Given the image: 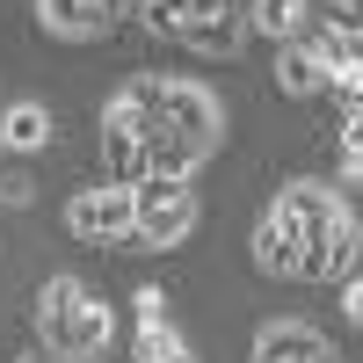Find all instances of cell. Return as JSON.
<instances>
[{
    "mask_svg": "<svg viewBox=\"0 0 363 363\" xmlns=\"http://www.w3.org/2000/svg\"><path fill=\"white\" fill-rule=\"evenodd\" d=\"M131 306H138L131 363H196V349L182 342V327H174V313H167V298H160V291H138Z\"/></svg>",
    "mask_w": 363,
    "mask_h": 363,
    "instance_id": "cell-6",
    "label": "cell"
},
{
    "mask_svg": "<svg viewBox=\"0 0 363 363\" xmlns=\"http://www.w3.org/2000/svg\"><path fill=\"white\" fill-rule=\"evenodd\" d=\"M51 145V109L44 102H8L0 109V153H44Z\"/></svg>",
    "mask_w": 363,
    "mask_h": 363,
    "instance_id": "cell-9",
    "label": "cell"
},
{
    "mask_svg": "<svg viewBox=\"0 0 363 363\" xmlns=\"http://www.w3.org/2000/svg\"><path fill=\"white\" fill-rule=\"evenodd\" d=\"M277 87H284V95H298V102H306V95H320V87H327V66H320V51H313L306 37H291V44H284Z\"/></svg>",
    "mask_w": 363,
    "mask_h": 363,
    "instance_id": "cell-12",
    "label": "cell"
},
{
    "mask_svg": "<svg viewBox=\"0 0 363 363\" xmlns=\"http://www.w3.org/2000/svg\"><path fill=\"white\" fill-rule=\"evenodd\" d=\"M66 233L80 247H131V189H116V182L73 189L66 196Z\"/></svg>",
    "mask_w": 363,
    "mask_h": 363,
    "instance_id": "cell-5",
    "label": "cell"
},
{
    "mask_svg": "<svg viewBox=\"0 0 363 363\" xmlns=\"http://www.w3.org/2000/svg\"><path fill=\"white\" fill-rule=\"evenodd\" d=\"M269 203L284 211V225L298 240L291 284H335V277L356 269V211H349L342 189H327V182H284Z\"/></svg>",
    "mask_w": 363,
    "mask_h": 363,
    "instance_id": "cell-1",
    "label": "cell"
},
{
    "mask_svg": "<svg viewBox=\"0 0 363 363\" xmlns=\"http://www.w3.org/2000/svg\"><path fill=\"white\" fill-rule=\"evenodd\" d=\"M196 233V189L189 182H160L145 174L131 182V247H182V240Z\"/></svg>",
    "mask_w": 363,
    "mask_h": 363,
    "instance_id": "cell-4",
    "label": "cell"
},
{
    "mask_svg": "<svg viewBox=\"0 0 363 363\" xmlns=\"http://www.w3.org/2000/svg\"><path fill=\"white\" fill-rule=\"evenodd\" d=\"M15 363H51V356H44V349H37V356H15Z\"/></svg>",
    "mask_w": 363,
    "mask_h": 363,
    "instance_id": "cell-14",
    "label": "cell"
},
{
    "mask_svg": "<svg viewBox=\"0 0 363 363\" xmlns=\"http://www.w3.org/2000/svg\"><path fill=\"white\" fill-rule=\"evenodd\" d=\"M37 22H44V37H58V44H95L109 29L95 15V0H37Z\"/></svg>",
    "mask_w": 363,
    "mask_h": 363,
    "instance_id": "cell-8",
    "label": "cell"
},
{
    "mask_svg": "<svg viewBox=\"0 0 363 363\" xmlns=\"http://www.w3.org/2000/svg\"><path fill=\"white\" fill-rule=\"evenodd\" d=\"M145 131H167L174 145H189L196 160H211L225 145V102L196 80H160L153 73V124Z\"/></svg>",
    "mask_w": 363,
    "mask_h": 363,
    "instance_id": "cell-3",
    "label": "cell"
},
{
    "mask_svg": "<svg viewBox=\"0 0 363 363\" xmlns=\"http://www.w3.org/2000/svg\"><path fill=\"white\" fill-rule=\"evenodd\" d=\"M255 363H342L313 320H269L255 335Z\"/></svg>",
    "mask_w": 363,
    "mask_h": 363,
    "instance_id": "cell-7",
    "label": "cell"
},
{
    "mask_svg": "<svg viewBox=\"0 0 363 363\" xmlns=\"http://www.w3.org/2000/svg\"><path fill=\"white\" fill-rule=\"evenodd\" d=\"M306 0H247V8H240V22L255 29V37H269V44H291L298 29H306Z\"/></svg>",
    "mask_w": 363,
    "mask_h": 363,
    "instance_id": "cell-11",
    "label": "cell"
},
{
    "mask_svg": "<svg viewBox=\"0 0 363 363\" xmlns=\"http://www.w3.org/2000/svg\"><path fill=\"white\" fill-rule=\"evenodd\" d=\"M0 203H15V211H22V203H29V182H22V174H8V182H0Z\"/></svg>",
    "mask_w": 363,
    "mask_h": 363,
    "instance_id": "cell-13",
    "label": "cell"
},
{
    "mask_svg": "<svg viewBox=\"0 0 363 363\" xmlns=\"http://www.w3.org/2000/svg\"><path fill=\"white\" fill-rule=\"evenodd\" d=\"M37 342L51 363H95L116 342V313L80 277H44L37 291Z\"/></svg>",
    "mask_w": 363,
    "mask_h": 363,
    "instance_id": "cell-2",
    "label": "cell"
},
{
    "mask_svg": "<svg viewBox=\"0 0 363 363\" xmlns=\"http://www.w3.org/2000/svg\"><path fill=\"white\" fill-rule=\"evenodd\" d=\"M255 269H262V277H284V284H291V269H298V240H291V225H284L277 203H269L262 225H255Z\"/></svg>",
    "mask_w": 363,
    "mask_h": 363,
    "instance_id": "cell-10",
    "label": "cell"
}]
</instances>
